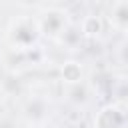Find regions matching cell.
<instances>
[{
  "instance_id": "6da1fadb",
  "label": "cell",
  "mask_w": 128,
  "mask_h": 128,
  "mask_svg": "<svg viewBox=\"0 0 128 128\" xmlns=\"http://www.w3.org/2000/svg\"><path fill=\"white\" fill-rule=\"evenodd\" d=\"M40 30H38V24L36 20H30V18H20L18 22H14L12 30H10V42H12V50H18V52H24L30 48V44H34V40L38 38Z\"/></svg>"
},
{
  "instance_id": "7a4b0ae2",
  "label": "cell",
  "mask_w": 128,
  "mask_h": 128,
  "mask_svg": "<svg viewBox=\"0 0 128 128\" xmlns=\"http://www.w3.org/2000/svg\"><path fill=\"white\" fill-rule=\"evenodd\" d=\"M36 24L40 34L50 38H60L68 28V18H66V12L60 8H46L40 14V18H36Z\"/></svg>"
},
{
  "instance_id": "3957f363",
  "label": "cell",
  "mask_w": 128,
  "mask_h": 128,
  "mask_svg": "<svg viewBox=\"0 0 128 128\" xmlns=\"http://www.w3.org/2000/svg\"><path fill=\"white\" fill-rule=\"evenodd\" d=\"M126 114L116 104L102 106L94 116V128H124Z\"/></svg>"
},
{
  "instance_id": "277c9868",
  "label": "cell",
  "mask_w": 128,
  "mask_h": 128,
  "mask_svg": "<svg viewBox=\"0 0 128 128\" xmlns=\"http://www.w3.org/2000/svg\"><path fill=\"white\" fill-rule=\"evenodd\" d=\"M48 114V102L42 96H34L24 104V118L32 122L34 126H40Z\"/></svg>"
},
{
  "instance_id": "5b68a950",
  "label": "cell",
  "mask_w": 128,
  "mask_h": 128,
  "mask_svg": "<svg viewBox=\"0 0 128 128\" xmlns=\"http://www.w3.org/2000/svg\"><path fill=\"white\" fill-rule=\"evenodd\" d=\"M60 80H62L66 86L82 84V80H84L82 64H80V62H76V60H66V62L60 66Z\"/></svg>"
},
{
  "instance_id": "8992f818",
  "label": "cell",
  "mask_w": 128,
  "mask_h": 128,
  "mask_svg": "<svg viewBox=\"0 0 128 128\" xmlns=\"http://www.w3.org/2000/svg\"><path fill=\"white\" fill-rule=\"evenodd\" d=\"M108 22L116 30L128 32V2H114L108 12Z\"/></svg>"
},
{
  "instance_id": "52a82bcc",
  "label": "cell",
  "mask_w": 128,
  "mask_h": 128,
  "mask_svg": "<svg viewBox=\"0 0 128 128\" xmlns=\"http://www.w3.org/2000/svg\"><path fill=\"white\" fill-rule=\"evenodd\" d=\"M102 30H104V22L98 14H88L80 22V34L84 38H96V36H100Z\"/></svg>"
},
{
  "instance_id": "ba28073f",
  "label": "cell",
  "mask_w": 128,
  "mask_h": 128,
  "mask_svg": "<svg viewBox=\"0 0 128 128\" xmlns=\"http://www.w3.org/2000/svg\"><path fill=\"white\" fill-rule=\"evenodd\" d=\"M66 90H68V94H76L74 98H70V100H72V102H76V104H80V102H86V100H88V88H86V84H84V82H82V84L68 86Z\"/></svg>"
},
{
  "instance_id": "9c48e42d",
  "label": "cell",
  "mask_w": 128,
  "mask_h": 128,
  "mask_svg": "<svg viewBox=\"0 0 128 128\" xmlns=\"http://www.w3.org/2000/svg\"><path fill=\"white\" fill-rule=\"evenodd\" d=\"M0 128H18V124L12 118H0Z\"/></svg>"
},
{
  "instance_id": "30bf717a",
  "label": "cell",
  "mask_w": 128,
  "mask_h": 128,
  "mask_svg": "<svg viewBox=\"0 0 128 128\" xmlns=\"http://www.w3.org/2000/svg\"><path fill=\"white\" fill-rule=\"evenodd\" d=\"M0 92H2V82H0Z\"/></svg>"
}]
</instances>
